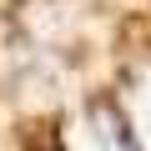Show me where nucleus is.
<instances>
[{"mask_svg": "<svg viewBox=\"0 0 151 151\" xmlns=\"http://www.w3.org/2000/svg\"><path fill=\"white\" fill-rule=\"evenodd\" d=\"M70 151H131L111 111H86L70 121Z\"/></svg>", "mask_w": 151, "mask_h": 151, "instance_id": "1", "label": "nucleus"}, {"mask_svg": "<svg viewBox=\"0 0 151 151\" xmlns=\"http://www.w3.org/2000/svg\"><path fill=\"white\" fill-rule=\"evenodd\" d=\"M126 121H131V136L141 151H151V70H141L131 91H126Z\"/></svg>", "mask_w": 151, "mask_h": 151, "instance_id": "2", "label": "nucleus"}]
</instances>
